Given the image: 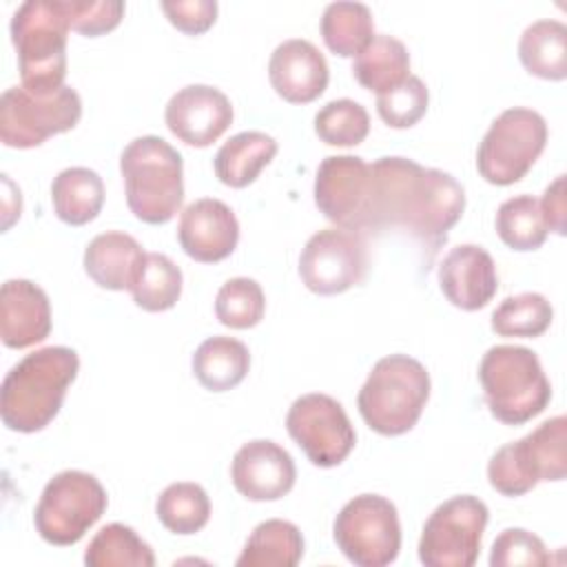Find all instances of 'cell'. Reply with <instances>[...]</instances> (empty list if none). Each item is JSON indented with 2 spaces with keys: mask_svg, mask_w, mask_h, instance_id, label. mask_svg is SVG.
Wrapping results in <instances>:
<instances>
[{
  "mask_svg": "<svg viewBox=\"0 0 567 567\" xmlns=\"http://www.w3.org/2000/svg\"><path fill=\"white\" fill-rule=\"evenodd\" d=\"M250 370L248 348L233 337H208L193 354V374L210 392L237 388Z\"/></svg>",
  "mask_w": 567,
  "mask_h": 567,
  "instance_id": "cell-24",
  "label": "cell"
},
{
  "mask_svg": "<svg viewBox=\"0 0 567 567\" xmlns=\"http://www.w3.org/2000/svg\"><path fill=\"white\" fill-rule=\"evenodd\" d=\"M370 164L357 155L326 157L315 177V204L334 226L363 235Z\"/></svg>",
  "mask_w": 567,
  "mask_h": 567,
  "instance_id": "cell-15",
  "label": "cell"
},
{
  "mask_svg": "<svg viewBox=\"0 0 567 567\" xmlns=\"http://www.w3.org/2000/svg\"><path fill=\"white\" fill-rule=\"evenodd\" d=\"M168 131L188 146H210L233 124V104L215 86L188 84L166 104Z\"/></svg>",
  "mask_w": 567,
  "mask_h": 567,
  "instance_id": "cell-16",
  "label": "cell"
},
{
  "mask_svg": "<svg viewBox=\"0 0 567 567\" xmlns=\"http://www.w3.org/2000/svg\"><path fill=\"white\" fill-rule=\"evenodd\" d=\"M315 133L330 146H357L370 133V115L354 100H332L317 111Z\"/></svg>",
  "mask_w": 567,
  "mask_h": 567,
  "instance_id": "cell-36",
  "label": "cell"
},
{
  "mask_svg": "<svg viewBox=\"0 0 567 567\" xmlns=\"http://www.w3.org/2000/svg\"><path fill=\"white\" fill-rule=\"evenodd\" d=\"M86 567H153L155 554L137 532L122 523L104 525L84 551Z\"/></svg>",
  "mask_w": 567,
  "mask_h": 567,
  "instance_id": "cell-30",
  "label": "cell"
},
{
  "mask_svg": "<svg viewBox=\"0 0 567 567\" xmlns=\"http://www.w3.org/2000/svg\"><path fill=\"white\" fill-rule=\"evenodd\" d=\"M106 505V489L93 474L64 470L44 485L33 525L40 538L51 545H75L100 520Z\"/></svg>",
  "mask_w": 567,
  "mask_h": 567,
  "instance_id": "cell-8",
  "label": "cell"
},
{
  "mask_svg": "<svg viewBox=\"0 0 567 567\" xmlns=\"http://www.w3.org/2000/svg\"><path fill=\"white\" fill-rule=\"evenodd\" d=\"M439 286L452 306L467 312L481 310L498 290L496 264L483 246H454L439 266Z\"/></svg>",
  "mask_w": 567,
  "mask_h": 567,
  "instance_id": "cell-19",
  "label": "cell"
},
{
  "mask_svg": "<svg viewBox=\"0 0 567 567\" xmlns=\"http://www.w3.org/2000/svg\"><path fill=\"white\" fill-rule=\"evenodd\" d=\"M554 319L551 303L538 292H520L503 299L492 312V330L498 337H540Z\"/></svg>",
  "mask_w": 567,
  "mask_h": 567,
  "instance_id": "cell-33",
  "label": "cell"
},
{
  "mask_svg": "<svg viewBox=\"0 0 567 567\" xmlns=\"http://www.w3.org/2000/svg\"><path fill=\"white\" fill-rule=\"evenodd\" d=\"M177 239L190 259L202 264H217L230 257L237 248L239 221L228 204L204 197L182 210Z\"/></svg>",
  "mask_w": 567,
  "mask_h": 567,
  "instance_id": "cell-18",
  "label": "cell"
},
{
  "mask_svg": "<svg viewBox=\"0 0 567 567\" xmlns=\"http://www.w3.org/2000/svg\"><path fill=\"white\" fill-rule=\"evenodd\" d=\"M463 210L465 190L450 173L408 157H379L370 164L363 233L403 228L436 252Z\"/></svg>",
  "mask_w": 567,
  "mask_h": 567,
  "instance_id": "cell-1",
  "label": "cell"
},
{
  "mask_svg": "<svg viewBox=\"0 0 567 567\" xmlns=\"http://www.w3.org/2000/svg\"><path fill=\"white\" fill-rule=\"evenodd\" d=\"M332 536L341 554L359 567H385L401 549V523L392 501L359 494L334 518Z\"/></svg>",
  "mask_w": 567,
  "mask_h": 567,
  "instance_id": "cell-10",
  "label": "cell"
},
{
  "mask_svg": "<svg viewBox=\"0 0 567 567\" xmlns=\"http://www.w3.org/2000/svg\"><path fill=\"white\" fill-rule=\"evenodd\" d=\"M352 73L363 89L374 91L377 95L388 93L410 78V53L401 40L392 35H374L354 58Z\"/></svg>",
  "mask_w": 567,
  "mask_h": 567,
  "instance_id": "cell-27",
  "label": "cell"
},
{
  "mask_svg": "<svg viewBox=\"0 0 567 567\" xmlns=\"http://www.w3.org/2000/svg\"><path fill=\"white\" fill-rule=\"evenodd\" d=\"M277 142L261 131H244L219 146L213 159L215 175L230 188H246L275 159Z\"/></svg>",
  "mask_w": 567,
  "mask_h": 567,
  "instance_id": "cell-23",
  "label": "cell"
},
{
  "mask_svg": "<svg viewBox=\"0 0 567 567\" xmlns=\"http://www.w3.org/2000/svg\"><path fill=\"white\" fill-rule=\"evenodd\" d=\"M159 523L179 536L199 532L210 518V501L197 483H171L155 503Z\"/></svg>",
  "mask_w": 567,
  "mask_h": 567,
  "instance_id": "cell-32",
  "label": "cell"
},
{
  "mask_svg": "<svg viewBox=\"0 0 567 567\" xmlns=\"http://www.w3.org/2000/svg\"><path fill=\"white\" fill-rule=\"evenodd\" d=\"M487 505L461 494L441 503L423 525L419 538V560L427 567H472L481 551L487 525Z\"/></svg>",
  "mask_w": 567,
  "mask_h": 567,
  "instance_id": "cell-12",
  "label": "cell"
},
{
  "mask_svg": "<svg viewBox=\"0 0 567 567\" xmlns=\"http://www.w3.org/2000/svg\"><path fill=\"white\" fill-rule=\"evenodd\" d=\"M146 261L135 237L109 230L93 237L84 250L86 275L106 290H131Z\"/></svg>",
  "mask_w": 567,
  "mask_h": 567,
  "instance_id": "cell-22",
  "label": "cell"
},
{
  "mask_svg": "<svg viewBox=\"0 0 567 567\" xmlns=\"http://www.w3.org/2000/svg\"><path fill=\"white\" fill-rule=\"evenodd\" d=\"M266 312V297L261 286L250 277L228 279L215 297V315L221 326L246 330L257 326Z\"/></svg>",
  "mask_w": 567,
  "mask_h": 567,
  "instance_id": "cell-35",
  "label": "cell"
},
{
  "mask_svg": "<svg viewBox=\"0 0 567 567\" xmlns=\"http://www.w3.org/2000/svg\"><path fill=\"white\" fill-rule=\"evenodd\" d=\"M540 210L545 217V224L549 230L565 235V215H567V204H565V175H558L543 193Z\"/></svg>",
  "mask_w": 567,
  "mask_h": 567,
  "instance_id": "cell-41",
  "label": "cell"
},
{
  "mask_svg": "<svg viewBox=\"0 0 567 567\" xmlns=\"http://www.w3.org/2000/svg\"><path fill=\"white\" fill-rule=\"evenodd\" d=\"M518 58L527 73L543 80L567 78V27L560 20L532 22L518 42Z\"/></svg>",
  "mask_w": 567,
  "mask_h": 567,
  "instance_id": "cell-26",
  "label": "cell"
},
{
  "mask_svg": "<svg viewBox=\"0 0 567 567\" xmlns=\"http://www.w3.org/2000/svg\"><path fill=\"white\" fill-rule=\"evenodd\" d=\"M80 117L82 100L66 84L49 95H35L22 84L11 86L0 97V140L11 148H33L71 131Z\"/></svg>",
  "mask_w": 567,
  "mask_h": 567,
  "instance_id": "cell-11",
  "label": "cell"
},
{
  "mask_svg": "<svg viewBox=\"0 0 567 567\" xmlns=\"http://www.w3.org/2000/svg\"><path fill=\"white\" fill-rule=\"evenodd\" d=\"M567 474V419L554 416L527 436L505 443L487 463L489 485L503 496H523L540 481Z\"/></svg>",
  "mask_w": 567,
  "mask_h": 567,
  "instance_id": "cell-7",
  "label": "cell"
},
{
  "mask_svg": "<svg viewBox=\"0 0 567 567\" xmlns=\"http://www.w3.org/2000/svg\"><path fill=\"white\" fill-rule=\"evenodd\" d=\"M268 78L279 97L290 104H308L326 91L330 71L323 53L312 42L292 38L272 51Z\"/></svg>",
  "mask_w": 567,
  "mask_h": 567,
  "instance_id": "cell-20",
  "label": "cell"
},
{
  "mask_svg": "<svg viewBox=\"0 0 567 567\" xmlns=\"http://www.w3.org/2000/svg\"><path fill=\"white\" fill-rule=\"evenodd\" d=\"M478 381L492 416L505 425H523L538 416L551 399V385L534 350L494 346L478 365Z\"/></svg>",
  "mask_w": 567,
  "mask_h": 567,
  "instance_id": "cell-6",
  "label": "cell"
},
{
  "mask_svg": "<svg viewBox=\"0 0 567 567\" xmlns=\"http://www.w3.org/2000/svg\"><path fill=\"white\" fill-rule=\"evenodd\" d=\"M303 556V536L297 525L270 518L259 523L248 536L239 567H295Z\"/></svg>",
  "mask_w": 567,
  "mask_h": 567,
  "instance_id": "cell-28",
  "label": "cell"
},
{
  "mask_svg": "<svg viewBox=\"0 0 567 567\" xmlns=\"http://www.w3.org/2000/svg\"><path fill=\"white\" fill-rule=\"evenodd\" d=\"M430 93L421 78L410 75L396 89L377 95L379 117L392 128H410L414 126L427 111Z\"/></svg>",
  "mask_w": 567,
  "mask_h": 567,
  "instance_id": "cell-37",
  "label": "cell"
},
{
  "mask_svg": "<svg viewBox=\"0 0 567 567\" xmlns=\"http://www.w3.org/2000/svg\"><path fill=\"white\" fill-rule=\"evenodd\" d=\"M321 38L341 58H357L374 38L372 13L361 2H332L321 16Z\"/></svg>",
  "mask_w": 567,
  "mask_h": 567,
  "instance_id": "cell-29",
  "label": "cell"
},
{
  "mask_svg": "<svg viewBox=\"0 0 567 567\" xmlns=\"http://www.w3.org/2000/svg\"><path fill=\"white\" fill-rule=\"evenodd\" d=\"M69 27L86 38L113 31L122 16L124 2L120 0H62Z\"/></svg>",
  "mask_w": 567,
  "mask_h": 567,
  "instance_id": "cell-39",
  "label": "cell"
},
{
  "mask_svg": "<svg viewBox=\"0 0 567 567\" xmlns=\"http://www.w3.org/2000/svg\"><path fill=\"white\" fill-rule=\"evenodd\" d=\"M430 399L425 365L408 354H390L374 363L359 390L357 405L370 430L383 436L410 432Z\"/></svg>",
  "mask_w": 567,
  "mask_h": 567,
  "instance_id": "cell-5",
  "label": "cell"
},
{
  "mask_svg": "<svg viewBox=\"0 0 567 567\" xmlns=\"http://www.w3.org/2000/svg\"><path fill=\"white\" fill-rule=\"evenodd\" d=\"M230 478L235 489L248 501H277L292 489L297 467L281 445L255 439L235 452Z\"/></svg>",
  "mask_w": 567,
  "mask_h": 567,
  "instance_id": "cell-17",
  "label": "cell"
},
{
  "mask_svg": "<svg viewBox=\"0 0 567 567\" xmlns=\"http://www.w3.org/2000/svg\"><path fill=\"white\" fill-rule=\"evenodd\" d=\"M496 233L505 246L518 252L536 250L547 239V224L540 202L532 195H516L505 199L496 210Z\"/></svg>",
  "mask_w": 567,
  "mask_h": 567,
  "instance_id": "cell-31",
  "label": "cell"
},
{
  "mask_svg": "<svg viewBox=\"0 0 567 567\" xmlns=\"http://www.w3.org/2000/svg\"><path fill=\"white\" fill-rule=\"evenodd\" d=\"M124 193L131 213L144 224H166L184 202L182 155L157 135H142L120 155Z\"/></svg>",
  "mask_w": 567,
  "mask_h": 567,
  "instance_id": "cell-3",
  "label": "cell"
},
{
  "mask_svg": "<svg viewBox=\"0 0 567 567\" xmlns=\"http://www.w3.org/2000/svg\"><path fill=\"white\" fill-rule=\"evenodd\" d=\"M547 144V124L540 113L523 106L503 111L476 151L481 177L494 186H509L523 179Z\"/></svg>",
  "mask_w": 567,
  "mask_h": 567,
  "instance_id": "cell-9",
  "label": "cell"
},
{
  "mask_svg": "<svg viewBox=\"0 0 567 567\" xmlns=\"http://www.w3.org/2000/svg\"><path fill=\"white\" fill-rule=\"evenodd\" d=\"M549 563V554L545 543L523 529V527H509L503 529L494 545H492V554H489V565L492 567H540Z\"/></svg>",
  "mask_w": 567,
  "mask_h": 567,
  "instance_id": "cell-38",
  "label": "cell"
},
{
  "mask_svg": "<svg viewBox=\"0 0 567 567\" xmlns=\"http://www.w3.org/2000/svg\"><path fill=\"white\" fill-rule=\"evenodd\" d=\"M133 301L148 312H164L173 308L182 295V270L162 252H146L135 286Z\"/></svg>",
  "mask_w": 567,
  "mask_h": 567,
  "instance_id": "cell-34",
  "label": "cell"
},
{
  "mask_svg": "<svg viewBox=\"0 0 567 567\" xmlns=\"http://www.w3.org/2000/svg\"><path fill=\"white\" fill-rule=\"evenodd\" d=\"M51 332L47 292L29 279H9L0 290V337L7 348L22 350L44 341Z\"/></svg>",
  "mask_w": 567,
  "mask_h": 567,
  "instance_id": "cell-21",
  "label": "cell"
},
{
  "mask_svg": "<svg viewBox=\"0 0 567 567\" xmlns=\"http://www.w3.org/2000/svg\"><path fill=\"white\" fill-rule=\"evenodd\" d=\"M368 272V241L357 230L323 228L299 257V277L315 295H339L361 284Z\"/></svg>",
  "mask_w": 567,
  "mask_h": 567,
  "instance_id": "cell-13",
  "label": "cell"
},
{
  "mask_svg": "<svg viewBox=\"0 0 567 567\" xmlns=\"http://www.w3.org/2000/svg\"><path fill=\"white\" fill-rule=\"evenodd\" d=\"M162 11L175 29L188 35L206 33L217 20L215 0H166L162 2Z\"/></svg>",
  "mask_w": 567,
  "mask_h": 567,
  "instance_id": "cell-40",
  "label": "cell"
},
{
  "mask_svg": "<svg viewBox=\"0 0 567 567\" xmlns=\"http://www.w3.org/2000/svg\"><path fill=\"white\" fill-rule=\"evenodd\" d=\"M286 430L317 467H334L348 458L357 443L343 405L321 392H310L288 410Z\"/></svg>",
  "mask_w": 567,
  "mask_h": 567,
  "instance_id": "cell-14",
  "label": "cell"
},
{
  "mask_svg": "<svg viewBox=\"0 0 567 567\" xmlns=\"http://www.w3.org/2000/svg\"><path fill=\"white\" fill-rule=\"evenodd\" d=\"M78 368V352L66 346L40 348L20 359L0 388L2 423L22 434L44 430L58 416Z\"/></svg>",
  "mask_w": 567,
  "mask_h": 567,
  "instance_id": "cell-2",
  "label": "cell"
},
{
  "mask_svg": "<svg viewBox=\"0 0 567 567\" xmlns=\"http://www.w3.org/2000/svg\"><path fill=\"white\" fill-rule=\"evenodd\" d=\"M51 202L60 221L84 226L93 221L104 206V182L91 168H64L51 184Z\"/></svg>",
  "mask_w": 567,
  "mask_h": 567,
  "instance_id": "cell-25",
  "label": "cell"
},
{
  "mask_svg": "<svg viewBox=\"0 0 567 567\" xmlns=\"http://www.w3.org/2000/svg\"><path fill=\"white\" fill-rule=\"evenodd\" d=\"M69 29L62 0H27L16 9L11 42L27 91L49 95L64 86Z\"/></svg>",
  "mask_w": 567,
  "mask_h": 567,
  "instance_id": "cell-4",
  "label": "cell"
}]
</instances>
